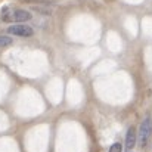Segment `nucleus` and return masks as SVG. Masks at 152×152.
<instances>
[{
  "instance_id": "f257e3e1",
  "label": "nucleus",
  "mask_w": 152,
  "mask_h": 152,
  "mask_svg": "<svg viewBox=\"0 0 152 152\" xmlns=\"http://www.w3.org/2000/svg\"><path fill=\"white\" fill-rule=\"evenodd\" d=\"M152 134V121L151 118H145L143 123L140 124V129H139V143L142 148L146 146L148 140L151 139Z\"/></svg>"
},
{
  "instance_id": "f03ea898",
  "label": "nucleus",
  "mask_w": 152,
  "mask_h": 152,
  "mask_svg": "<svg viewBox=\"0 0 152 152\" xmlns=\"http://www.w3.org/2000/svg\"><path fill=\"white\" fill-rule=\"evenodd\" d=\"M7 33L13 36H19V37H31L34 34L33 28L28 25H12L7 28Z\"/></svg>"
},
{
  "instance_id": "7ed1b4c3",
  "label": "nucleus",
  "mask_w": 152,
  "mask_h": 152,
  "mask_svg": "<svg viewBox=\"0 0 152 152\" xmlns=\"http://www.w3.org/2000/svg\"><path fill=\"white\" fill-rule=\"evenodd\" d=\"M31 19V13L28 10H22V9H15L12 10V21L15 22H25Z\"/></svg>"
},
{
  "instance_id": "20e7f679",
  "label": "nucleus",
  "mask_w": 152,
  "mask_h": 152,
  "mask_svg": "<svg viewBox=\"0 0 152 152\" xmlns=\"http://www.w3.org/2000/svg\"><path fill=\"white\" fill-rule=\"evenodd\" d=\"M136 145V129L134 127H130L127 134H126V148L127 149H132L133 146Z\"/></svg>"
},
{
  "instance_id": "39448f33",
  "label": "nucleus",
  "mask_w": 152,
  "mask_h": 152,
  "mask_svg": "<svg viewBox=\"0 0 152 152\" xmlns=\"http://www.w3.org/2000/svg\"><path fill=\"white\" fill-rule=\"evenodd\" d=\"M12 45V39L10 37H1L0 36V48H6Z\"/></svg>"
},
{
  "instance_id": "423d86ee",
  "label": "nucleus",
  "mask_w": 152,
  "mask_h": 152,
  "mask_svg": "<svg viewBox=\"0 0 152 152\" xmlns=\"http://www.w3.org/2000/svg\"><path fill=\"white\" fill-rule=\"evenodd\" d=\"M121 143H114L111 148H109V152H121Z\"/></svg>"
}]
</instances>
